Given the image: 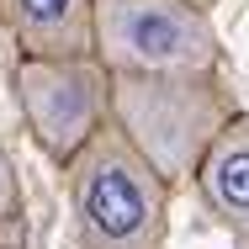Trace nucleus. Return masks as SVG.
<instances>
[{"label":"nucleus","mask_w":249,"mask_h":249,"mask_svg":"<svg viewBox=\"0 0 249 249\" xmlns=\"http://www.w3.org/2000/svg\"><path fill=\"white\" fill-rule=\"evenodd\" d=\"M233 117L239 106L217 69L111 74V122L143 149V159L170 186L180 175H196V164Z\"/></svg>","instance_id":"1"},{"label":"nucleus","mask_w":249,"mask_h":249,"mask_svg":"<svg viewBox=\"0 0 249 249\" xmlns=\"http://www.w3.org/2000/svg\"><path fill=\"white\" fill-rule=\"evenodd\" d=\"M69 207L80 249H159L170 228V180L154 170L143 149L106 122L69 159Z\"/></svg>","instance_id":"2"},{"label":"nucleus","mask_w":249,"mask_h":249,"mask_svg":"<svg viewBox=\"0 0 249 249\" xmlns=\"http://www.w3.org/2000/svg\"><path fill=\"white\" fill-rule=\"evenodd\" d=\"M96 53L111 74L217 69L223 37L191 0H96Z\"/></svg>","instance_id":"3"},{"label":"nucleus","mask_w":249,"mask_h":249,"mask_svg":"<svg viewBox=\"0 0 249 249\" xmlns=\"http://www.w3.org/2000/svg\"><path fill=\"white\" fill-rule=\"evenodd\" d=\"M16 106L32 143L58 170L111 122V69L101 53L85 58H16Z\"/></svg>","instance_id":"4"},{"label":"nucleus","mask_w":249,"mask_h":249,"mask_svg":"<svg viewBox=\"0 0 249 249\" xmlns=\"http://www.w3.org/2000/svg\"><path fill=\"white\" fill-rule=\"evenodd\" d=\"M0 21L21 58L96 53V0H0Z\"/></svg>","instance_id":"5"},{"label":"nucleus","mask_w":249,"mask_h":249,"mask_svg":"<svg viewBox=\"0 0 249 249\" xmlns=\"http://www.w3.org/2000/svg\"><path fill=\"white\" fill-rule=\"evenodd\" d=\"M196 186L201 201L212 207V217L249 239V111H239L217 133V143L196 164Z\"/></svg>","instance_id":"6"},{"label":"nucleus","mask_w":249,"mask_h":249,"mask_svg":"<svg viewBox=\"0 0 249 249\" xmlns=\"http://www.w3.org/2000/svg\"><path fill=\"white\" fill-rule=\"evenodd\" d=\"M21 223H27V196H21V180H16L11 149L0 143V239H16Z\"/></svg>","instance_id":"7"},{"label":"nucleus","mask_w":249,"mask_h":249,"mask_svg":"<svg viewBox=\"0 0 249 249\" xmlns=\"http://www.w3.org/2000/svg\"><path fill=\"white\" fill-rule=\"evenodd\" d=\"M191 5H201V11H207V5H212V0H191Z\"/></svg>","instance_id":"8"}]
</instances>
